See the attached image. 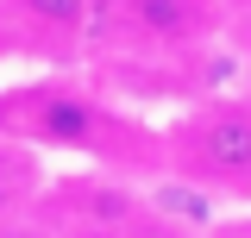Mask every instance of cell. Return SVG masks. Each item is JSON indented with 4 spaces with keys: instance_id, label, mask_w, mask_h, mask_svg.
I'll use <instances>...</instances> for the list:
<instances>
[{
    "instance_id": "1",
    "label": "cell",
    "mask_w": 251,
    "mask_h": 238,
    "mask_svg": "<svg viewBox=\"0 0 251 238\" xmlns=\"http://www.w3.org/2000/svg\"><path fill=\"white\" fill-rule=\"evenodd\" d=\"M0 132L38 157H75L120 176H163V125L138 119L75 69H31L0 88Z\"/></svg>"
},
{
    "instance_id": "2",
    "label": "cell",
    "mask_w": 251,
    "mask_h": 238,
    "mask_svg": "<svg viewBox=\"0 0 251 238\" xmlns=\"http://www.w3.org/2000/svg\"><path fill=\"white\" fill-rule=\"evenodd\" d=\"M157 125L163 182L214 207H251V94H195Z\"/></svg>"
},
{
    "instance_id": "3",
    "label": "cell",
    "mask_w": 251,
    "mask_h": 238,
    "mask_svg": "<svg viewBox=\"0 0 251 238\" xmlns=\"http://www.w3.org/2000/svg\"><path fill=\"white\" fill-rule=\"evenodd\" d=\"M226 31H232V6L226 0H100L94 57L176 69V63L207 57Z\"/></svg>"
},
{
    "instance_id": "4",
    "label": "cell",
    "mask_w": 251,
    "mask_h": 238,
    "mask_svg": "<svg viewBox=\"0 0 251 238\" xmlns=\"http://www.w3.org/2000/svg\"><path fill=\"white\" fill-rule=\"evenodd\" d=\"M157 213V194L120 169H63L38 194V219L57 238H145Z\"/></svg>"
},
{
    "instance_id": "5",
    "label": "cell",
    "mask_w": 251,
    "mask_h": 238,
    "mask_svg": "<svg viewBox=\"0 0 251 238\" xmlns=\"http://www.w3.org/2000/svg\"><path fill=\"white\" fill-rule=\"evenodd\" d=\"M94 13L100 0H0L13 57L25 69H75V57L94 50Z\"/></svg>"
},
{
    "instance_id": "6",
    "label": "cell",
    "mask_w": 251,
    "mask_h": 238,
    "mask_svg": "<svg viewBox=\"0 0 251 238\" xmlns=\"http://www.w3.org/2000/svg\"><path fill=\"white\" fill-rule=\"evenodd\" d=\"M44 163H50V157H38L31 144H19V138L0 132V232L38 207V194H44V182H50Z\"/></svg>"
},
{
    "instance_id": "7",
    "label": "cell",
    "mask_w": 251,
    "mask_h": 238,
    "mask_svg": "<svg viewBox=\"0 0 251 238\" xmlns=\"http://www.w3.org/2000/svg\"><path fill=\"white\" fill-rule=\"evenodd\" d=\"M201 232H207V219H176V213H157L145 238H201Z\"/></svg>"
},
{
    "instance_id": "8",
    "label": "cell",
    "mask_w": 251,
    "mask_h": 238,
    "mask_svg": "<svg viewBox=\"0 0 251 238\" xmlns=\"http://www.w3.org/2000/svg\"><path fill=\"white\" fill-rule=\"evenodd\" d=\"M201 238H251V207H239L232 219H207Z\"/></svg>"
},
{
    "instance_id": "9",
    "label": "cell",
    "mask_w": 251,
    "mask_h": 238,
    "mask_svg": "<svg viewBox=\"0 0 251 238\" xmlns=\"http://www.w3.org/2000/svg\"><path fill=\"white\" fill-rule=\"evenodd\" d=\"M0 238H57V232H50V226L38 219V207H31L25 219H13V226H6V232H0Z\"/></svg>"
},
{
    "instance_id": "10",
    "label": "cell",
    "mask_w": 251,
    "mask_h": 238,
    "mask_svg": "<svg viewBox=\"0 0 251 238\" xmlns=\"http://www.w3.org/2000/svg\"><path fill=\"white\" fill-rule=\"evenodd\" d=\"M232 31H239V50H245V63H251V13H239V19H232Z\"/></svg>"
},
{
    "instance_id": "11",
    "label": "cell",
    "mask_w": 251,
    "mask_h": 238,
    "mask_svg": "<svg viewBox=\"0 0 251 238\" xmlns=\"http://www.w3.org/2000/svg\"><path fill=\"white\" fill-rule=\"evenodd\" d=\"M0 63H19L13 57V38H6V19H0Z\"/></svg>"
},
{
    "instance_id": "12",
    "label": "cell",
    "mask_w": 251,
    "mask_h": 238,
    "mask_svg": "<svg viewBox=\"0 0 251 238\" xmlns=\"http://www.w3.org/2000/svg\"><path fill=\"white\" fill-rule=\"evenodd\" d=\"M226 6H232V19H239V13H251V0H226Z\"/></svg>"
}]
</instances>
